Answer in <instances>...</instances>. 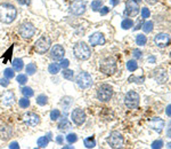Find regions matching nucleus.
<instances>
[{"mask_svg": "<svg viewBox=\"0 0 171 149\" xmlns=\"http://www.w3.org/2000/svg\"><path fill=\"white\" fill-rule=\"evenodd\" d=\"M17 16V9L11 4L0 5V22L11 23Z\"/></svg>", "mask_w": 171, "mask_h": 149, "instance_id": "obj_1", "label": "nucleus"}, {"mask_svg": "<svg viewBox=\"0 0 171 149\" xmlns=\"http://www.w3.org/2000/svg\"><path fill=\"white\" fill-rule=\"evenodd\" d=\"M73 52H74L75 57L81 61L88 60L91 55L90 47L88 46L86 43H83V41H80V43L75 44L73 47Z\"/></svg>", "mask_w": 171, "mask_h": 149, "instance_id": "obj_2", "label": "nucleus"}, {"mask_svg": "<svg viewBox=\"0 0 171 149\" xmlns=\"http://www.w3.org/2000/svg\"><path fill=\"white\" fill-rule=\"evenodd\" d=\"M99 69L105 74H113L116 71V60L112 56L105 57L99 63Z\"/></svg>", "mask_w": 171, "mask_h": 149, "instance_id": "obj_3", "label": "nucleus"}, {"mask_svg": "<svg viewBox=\"0 0 171 149\" xmlns=\"http://www.w3.org/2000/svg\"><path fill=\"white\" fill-rule=\"evenodd\" d=\"M50 45H52V40L49 38L48 36H42L40 37L34 44V50L38 52L39 54H45L47 50L50 48Z\"/></svg>", "mask_w": 171, "mask_h": 149, "instance_id": "obj_4", "label": "nucleus"}, {"mask_svg": "<svg viewBox=\"0 0 171 149\" xmlns=\"http://www.w3.org/2000/svg\"><path fill=\"white\" fill-rule=\"evenodd\" d=\"M113 95V87L111 85H107V84H104V85H101L97 89V98L98 100H101L103 102H106V101H110Z\"/></svg>", "mask_w": 171, "mask_h": 149, "instance_id": "obj_5", "label": "nucleus"}, {"mask_svg": "<svg viewBox=\"0 0 171 149\" xmlns=\"http://www.w3.org/2000/svg\"><path fill=\"white\" fill-rule=\"evenodd\" d=\"M139 94L133 91H130L124 96V104H126L129 109H136L139 106Z\"/></svg>", "mask_w": 171, "mask_h": 149, "instance_id": "obj_6", "label": "nucleus"}, {"mask_svg": "<svg viewBox=\"0 0 171 149\" xmlns=\"http://www.w3.org/2000/svg\"><path fill=\"white\" fill-rule=\"evenodd\" d=\"M75 83L78 84V86L80 87V89H89L92 84V78H91V76L88 72H80V74H78L77 77H75Z\"/></svg>", "mask_w": 171, "mask_h": 149, "instance_id": "obj_7", "label": "nucleus"}, {"mask_svg": "<svg viewBox=\"0 0 171 149\" xmlns=\"http://www.w3.org/2000/svg\"><path fill=\"white\" fill-rule=\"evenodd\" d=\"M107 142L112 148H122L123 147V137L121 135V133H119V132L113 131L110 133V135H108Z\"/></svg>", "mask_w": 171, "mask_h": 149, "instance_id": "obj_8", "label": "nucleus"}, {"mask_svg": "<svg viewBox=\"0 0 171 149\" xmlns=\"http://www.w3.org/2000/svg\"><path fill=\"white\" fill-rule=\"evenodd\" d=\"M20 35L22 36V38L24 39H30L33 36L35 35V28L33 26V24L29 23V22H25L20 26Z\"/></svg>", "mask_w": 171, "mask_h": 149, "instance_id": "obj_9", "label": "nucleus"}, {"mask_svg": "<svg viewBox=\"0 0 171 149\" xmlns=\"http://www.w3.org/2000/svg\"><path fill=\"white\" fill-rule=\"evenodd\" d=\"M86 113H84L83 110L81 109V108H77V109H74L72 111V114H71V119L75 125H82L86 122Z\"/></svg>", "mask_w": 171, "mask_h": 149, "instance_id": "obj_10", "label": "nucleus"}, {"mask_svg": "<svg viewBox=\"0 0 171 149\" xmlns=\"http://www.w3.org/2000/svg\"><path fill=\"white\" fill-rule=\"evenodd\" d=\"M70 12L75 16H80L86 12V2L83 0H74V2L71 5Z\"/></svg>", "mask_w": 171, "mask_h": 149, "instance_id": "obj_11", "label": "nucleus"}, {"mask_svg": "<svg viewBox=\"0 0 171 149\" xmlns=\"http://www.w3.org/2000/svg\"><path fill=\"white\" fill-rule=\"evenodd\" d=\"M154 41H155L157 47L164 48V47L169 46V44L171 43V39H170V36L167 35V33H159V35L154 38Z\"/></svg>", "mask_w": 171, "mask_h": 149, "instance_id": "obj_12", "label": "nucleus"}, {"mask_svg": "<svg viewBox=\"0 0 171 149\" xmlns=\"http://www.w3.org/2000/svg\"><path fill=\"white\" fill-rule=\"evenodd\" d=\"M139 13V6L136 1L128 0L126 4V14L128 16H137Z\"/></svg>", "mask_w": 171, "mask_h": 149, "instance_id": "obj_13", "label": "nucleus"}, {"mask_svg": "<svg viewBox=\"0 0 171 149\" xmlns=\"http://www.w3.org/2000/svg\"><path fill=\"white\" fill-rule=\"evenodd\" d=\"M64 54H65V50H64L63 46H61V45H54L50 50V57L54 61L62 60L64 57Z\"/></svg>", "mask_w": 171, "mask_h": 149, "instance_id": "obj_14", "label": "nucleus"}, {"mask_svg": "<svg viewBox=\"0 0 171 149\" xmlns=\"http://www.w3.org/2000/svg\"><path fill=\"white\" fill-rule=\"evenodd\" d=\"M23 121L29 126H37L40 123V117H39V115L34 114V113H28L24 115Z\"/></svg>", "mask_w": 171, "mask_h": 149, "instance_id": "obj_15", "label": "nucleus"}, {"mask_svg": "<svg viewBox=\"0 0 171 149\" xmlns=\"http://www.w3.org/2000/svg\"><path fill=\"white\" fill-rule=\"evenodd\" d=\"M89 43L91 46H98V45H104L105 44V37L101 32H96L94 35L89 37Z\"/></svg>", "mask_w": 171, "mask_h": 149, "instance_id": "obj_16", "label": "nucleus"}, {"mask_svg": "<svg viewBox=\"0 0 171 149\" xmlns=\"http://www.w3.org/2000/svg\"><path fill=\"white\" fill-rule=\"evenodd\" d=\"M150 126H151V128H152V130L156 131L157 133H161V132H162V130H163V127H164V122H163V119H162V118L155 117V118H153V119L151 121Z\"/></svg>", "mask_w": 171, "mask_h": 149, "instance_id": "obj_17", "label": "nucleus"}, {"mask_svg": "<svg viewBox=\"0 0 171 149\" xmlns=\"http://www.w3.org/2000/svg\"><path fill=\"white\" fill-rule=\"evenodd\" d=\"M154 78H155V80H156L157 83H160V84L165 83L168 78L165 70H163V69H157L156 71H154Z\"/></svg>", "mask_w": 171, "mask_h": 149, "instance_id": "obj_18", "label": "nucleus"}, {"mask_svg": "<svg viewBox=\"0 0 171 149\" xmlns=\"http://www.w3.org/2000/svg\"><path fill=\"white\" fill-rule=\"evenodd\" d=\"M15 101V95L13 92H6L2 96V102L5 106H11Z\"/></svg>", "mask_w": 171, "mask_h": 149, "instance_id": "obj_19", "label": "nucleus"}, {"mask_svg": "<svg viewBox=\"0 0 171 149\" xmlns=\"http://www.w3.org/2000/svg\"><path fill=\"white\" fill-rule=\"evenodd\" d=\"M11 126H2V127H0V138L4 139V140H7L8 138H11Z\"/></svg>", "mask_w": 171, "mask_h": 149, "instance_id": "obj_20", "label": "nucleus"}, {"mask_svg": "<svg viewBox=\"0 0 171 149\" xmlns=\"http://www.w3.org/2000/svg\"><path fill=\"white\" fill-rule=\"evenodd\" d=\"M70 127H71V123L69 122V119H67L66 117L62 118L60 121V123H58V130H60V131H67Z\"/></svg>", "mask_w": 171, "mask_h": 149, "instance_id": "obj_21", "label": "nucleus"}, {"mask_svg": "<svg viewBox=\"0 0 171 149\" xmlns=\"http://www.w3.org/2000/svg\"><path fill=\"white\" fill-rule=\"evenodd\" d=\"M73 103V99L71 96H64L63 99L61 100V106L63 107L65 110H69Z\"/></svg>", "mask_w": 171, "mask_h": 149, "instance_id": "obj_22", "label": "nucleus"}, {"mask_svg": "<svg viewBox=\"0 0 171 149\" xmlns=\"http://www.w3.org/2000/svg\"><path fill=\"white\" fill-rule=\"evenodd\" d=\"M11 64H13L14 71H21L22 69H23V67H24V63H23V60H22V59H15Z\"/></svg>", "mask_w": 171, "mask_h": 149, "instance_id": "obj_23", "label": "nucleus"}, {"mask_svg": "<svg viewBox=\"0 0 171 149\" xmlns=\"http://www.w3.org/2000/svg\"><path fill=\"white\" fill-rule=\"evenodd\" d=\"M61 70V65L58 63H50L49 64V67H48V71L50 72L52 74H58Z\"/></svg>", "mask_w": 171, "mask_h": 149, "instance_id": "obj_24", "label": "nucleus"}, {"mask_svg": "<svg viewBox=\"0 0 171 149\" xmlns=\"http://www.w3.org/2000/svg\"><path fill=\"white\" fill-rule=\"evenodd\" d=\"M49 141H50V139H49L47 135H45V137H40V138L38 139V147H40V148H45V147L48 146Z\"/></svg>", "mask_w": 171, "mask_h": 149, "instance_id": "obj_25", "label": "nucleus"}, {"mask_svg": "<svg viewBox=\"0 0 171 149\" xmlns=\"http://www.w3.org/2000/svg\"><path fill=\"white\" fill-rule=\"evenodd\" d=\"M22 94L25 96V98H31V96H33V94H34V92H33V89H31V87H29V86H25V87H22L21 89Z\"/></svg>", "mask_w": 171, "mask_h": 149, "instance_id": "obj_26", "label": "nucleus"}, {"mask_svg": "<svg viewBox=\"0 0 171 149\" xmlns=\"http://www.w3.org/2000/svg\"><path fill=\"white\" fill-rule=\"evenodd\" d=\"M37 103H38L39 106H46L47 103H48V98L45 95V94H40V95L37 96Z\"/></svg>", "mask_w": 171, "mask_h": 149, "instance_id": "obj_27", "label": "nucleus"}, {"mask_svg": "<svg viewBox=\"0 0 171 149\" xmlns=\"http://www.w3.org/2000/svg\"><path fill=\"white\" fill-rule=\"evenodd\" d=\"M84 146L87 148H94L96 146V141H95V138L94 137H89V138H86L84 139Z\"/></svg>", "mask_w": 171, "mask_h": 149, "instance_id": "obj_28", "label": "nucleus"}, {"mask_svg": "<svg viewBox=\"0 0 171 149\" xmlns=\"http://www.w3.org/2000/svg\"><path fill=\"white\" fill-rule=\"evenodd\" d=\"M121 26H122V29H124V30L131 29L133 26V20H130V18H126V20H123V21H122V23H121Z\"/></svg>", "mask_w": 171, "mask_h": 149, "instance_id": "obj_29", "label": "nucleus"}, {"mask_svg": "<svg viewBox=\"0 0 171 149\" xmlns=\"http://www.w3.org/2000/svg\"><path fill=\"white\" fill-rule=\"evenodd\" d=\"M18 106L21 107V108H23V109H26V108H29L30 107V100H29V98H22V99H20V101H18Z\"/></svg>", "mask_w": 171, "mask_h": 149, "instance_id": "obj_30", "label": "nucleus"}, {"mask_svg": "<svg viewBox=\"0 0 171 149\" xmlns=\"http://www.w3.org/2000/svg\"><path fill=\"white\" fill-rule=\"evenodd\" d=\"M101 7H103V1H101V0H94V1L91 2V8H92L94 12L99 11Z\"/></svg>", "mask_w": 171, "mask_h": 149, "instance_id": "obj_31", "label": "nucleus"}, {"mask_svg": "<svg viewBox=\"0 0 171 149\" xmlns=\"http://www.w3.org/2000/svg\"><path fill=\"white\" fill-rule=\"evenodd\" d=\"M143 30L145 33H150L153 30V22L152 21H147L145 23H143Z\"/></svg>", "mask_w": 171, "mask_h": 149, "instance_id": "obj_32", "label": "nucleus"}, {"mask_svg": "<svg viewBox=\"0 0 171 149\" xmlns=\"http://www.w3.org/2000/svg\"><path fill=\"white\" fill-rule=\"evenodd\" d=\"M146 41H147L146 36L138 35L136 37V43H137V45H139V46H144V45H146Z\"/></svg>", "mask_w": 171, "mask_h": 149, "instance_id": "obj_33", "label": "nucleus"}, {"mask_svg": "<svg viewBox=\"0 0 171 149\" xmlns=\"http://www.w3.org/2000/svg\"><path fill=\"white\" fill-rule=\"evenodd\" d=\"M137 68H138V64H137V62L136 61H133V60H130V61H128L127 62V69L129 71H135V70H137Z\"/></svg>", "mask_w": 171, "mask_h": 149, "instance_id": "obj_34", "label": "nucleus"}, {"mask_svg": "<svg viewBox=\"0 0 171 149\" xmlns=\"http://www.w3.org/2000/svg\"><path fill=\"white\" fill-rule=\"evenodd\" d=\"M63 78L67 79V80H72L73 79V76H74V72L73 70H69V69H64L63 71Z\"/></svg>", "mask_w": 171, "mask_h": 149, "instance_id": "obj_35", "label": "nucleus"}, {"mask_svg": "<svg viewBox=\"0 0 171 149\" xmlns=\"http://www.w3.org/2000/svg\"><path fill=\"white\" fill-rule=\"evenodd\" d=\"M25 71L28 74H34L35 71H37V67H35L34 63H29L25 68Z\"/></svg>", "mask_w": 171, "mask_h": 149, "instance_id": "obj_36", "label": "nucleus"}, {"mask_svg": "<svg viewBox=\"0 0 171 149\" xmlns=\"http://www.w3.org/2000/svg\"><path fill=\"white\" fill-rule=\"evenodd\" d=\"M60 117H61V111L58 109H54L50 111V119H52V121L55 122Z\"/></svg>", "mask_w": 171, "mask_h": 149, "instance_id": "obj_37", "label": "nucleus"}, {"mask_svg": "<svg viewBox=\"0 0 171 149\" xmlns=\"http://www.w3.org/2000/svg\"><path fill=\"white\" fill-rule=\"evenodd\" d=\"M13 48H14V47L11 46V48H9V50H8L7 52L4 54V55H2V60H4L5 63H7L8 60H9V59L11 57V55H13Z\"/></svg>", "mask_w": 171, "mask_h": 149, "instance_id": "obj_38", "label": "nucleus"}, {"mask_svg": "<svg viewBox=\"0 0 171 149\" xmlns=\"http://www.w3.org/2000/svg\"><path fill=\"white\" fill-rule=\"evenodd\" d=\"M4 74H5V77H6L7 79L14 78V76H15L14 69H9V68H7V69H5Z\"/></svg>", "mask_w": 171, "mask_h": 149, "instance_id": "obj_39", "label": "nucleus"}, {"mask_svg": "<svg viewBox=\"0 0 171 149\" xmlns=\"http://www.w3.org/2000/svg\"><path fill=\"white\" fill-rule=\"evenodd\" d=\"M16 80H17L18 84H21V85H24L26 84L28 82V77H26V74H18L17 77H16Z\"/></svg>", "mask_w": 171, "mask_h": 149, "instance_id": "obj_40", "label": "nucleus"}, {"mask_svg": "<svg viewBox=\"0 0 171 149\" xmlns=\"http://www.w3.org/2000/svg\"><path fill=\"white\" fill-rule=\"evenodd\" d=\"M78 140V135L75 133H70V134L66 135V141L69 143H74V142H77Z\"/></svg>", "mask_w": 171, "mask_h": 149, "instance_id": "obj_41", "label": "nucleus"}, {"mask_svg": "<svg viewBox=\"0 0 171 149\" xmlns=\"http://www.w3.org/2000/svg\"><path fill=\"white\" fill-rule=\"evenodd\" d=\"M150 16H151L150 9H148V8H146V7L142 8V17H143V18H148Z\"/></svg>", "mask_w": 171, "mask_h": 149, "instance_id": "obj_42", "label": "nucleus"}, {"mask_svg": "<svg viewBox=\"0 0 171 149\" xmlns=\"http://www.w3.org/2000/svg\"><path fill=\"white\" fill-rule=\"evenodd\" d=\"M163 147V141L162 140H156V141H154L153 143H152V148H156V149H159V148H162Z\"/></svg>", "mask_w": 171, "mask_h": 149, "instance_id": "obj_43", "label": "nucleus"}, {"mask_svg": "<svg viewBox=\"0 0 171 149\" xmlns=\"http://www.w3.org/2000/svg\"><path fill=\"white\" fill-rule=\"evenodd\" d=\"M60 65H61V68H63V69H67L69 65H70V61L66 60V59H64V60L62 59V60H61Z\"/></svg>", "mask_w": 171, "mask_h": 149, "instance_id": "obj_44", "label": "nucleus"}, {"mask_svg": "<svg viewBox=\"0 0 171 149\" xmlns=\"http://www.w3.org/2000/svg\"><path fill=\"white\" fill-rule=\"evenodd\" d=\"M129 83H133V80H136L135 83H143L144 82V78L143 77H140V78H137V77H135V76H131V77H129Z\"/></svg>", "mask_w": 171, "mask_h": 149, "instance_id": "obj_45", "label": "nucleus"}, {"mask_svg": "<svg viewBox=\"0 0 171 149\" xmlns=\"http://www.w3.org/2000/svg\"><path fill=\"white\" fill-rule=\"evenodd\" d=\"M108 12H110V8L106 7V6H103V7H101V9H99V13H101V15H103V16L107 14Z\"/></svg>", "mask_w": 171, "mask_h": 149, "instance_id": "obj_46", "label": "nucleus"}, {"mask_svg": "<svg viewBox=\"0 0 171 149\" xmlns=\"http://www.w3.org/2000/svg\"><path fill=\"white\" fill-rule=\"evenodd\" d=\"M133 57H136V59H140L142 57V52H140L139 50H133Z\"/></svg>", "mask_w": 171, "mask_h": 149, "instance_id": "obj_47", "label": "nucleus"}, {"mask_svg": "<svg viewBox=\"0 0 171 149\" xmlns=\"http://www.w3.org/2000/svg\"><path fill=\"white\" fill-rule=\"evenodd\" d=\"M9 79H7L6 77H5L4 79H0V85L4 86V87H6V86H8V84H9V82H8Z\"/></svg>", "mask_w": 171, "mask_h": 149, "instance_id": "obj_48", "label": "nucleus"}, {"mask_svg": "<svg viewBox=\"0 0 171 149\" xmlns=\"http://www.w3.org/2000/svg\"><path fill=\"white\" fill-rule=\"evenodd\" d=\"M63 140H64V137H62V135H57V137H56V142L60 143V145L63 143Z\"/></svg>", "mask_w": 171, "mask_h": 149, "instance_id": "obj_49", "label": "nucleus"}, {"mask_svg": "<svg viewBox=\"0 0 171 149\" xmlns=\"http://www.w3.org/2000/svg\"><path fill=\"white\" fill-rule=\"evenodd\" d=\"M17 2L20 5H30L31 0H17Z\"/></svg>", "mask_w": 171, "mask_h": 149, "instance_id": "obj_50", "label": "nucleus"}, {"mask_svg": "<svg viewBox=\"0 0 171 149\" xmlns=\"http://www.w3.org/2000/svg\"><path fill=\"white\" fill-rule=\"evenodd\" d=\"M167 137L168 138L171 139V122L169 123V125H168V128H167Z\"/></svg>", "mask_w": 171, "mask_h": 149, "instance_id": "obj_51", "label": "nucleus"}, {"mask_svg": "<svg viewBox=\"0 0 171 149\" xmlns=\"http://www.w3.org/2000/svg\"><path fill=\"white\" fill-rule=\"evenodd\" d=\"M9 148L11 149H17V148H20V146H18L17 142H11V145H9Z\"/></svg>", "mask_w": 171, "mask_h": 149, "instance_id": "obj_52", "label": "nucleus"}, {"mask_svg": "<svg viewBox=\"0 0 171 149\" xmlns=\"http://www.w3.org/2000/svg\"><path fill=\"white\" fill-rule=\"evenodd\" d=\"M165 113H167V115L169 116V117H171V104H169V106L167 107V109H165Z\"/></svg>", "mask_w": 171, "mask_h": 149, "instance_id": "obj_53", "label": "nucleus"}, {"mask_svg": "<svg viewBox=\"0 0 171 149\" xmlns=\"http://www.w3.org/2000/svg\"><path fill=\"white\" fill-rule=\"evenodd\" d=\"M110 1H111L112 6H116L120 2V0H110Z\"/></svg>", "mask_w": 171, "mask_h": 149, "instance_id": "obj_54", "label": "nucleus"}, {"mask_svg": "<svg viewBox=\"0 0 171 149\" xmlns=\"http://www.w3.org/2000/svg\"><path fill=\"white\" fill-rule=\"evenodd\" d=\"M147 2H148V4H151V5H154V4H156L157 1H159V0H146Z\"/></svg>", "mask_w": 171, "mask_h": 149, "instance_id": "obj_55", "label": "nucleus"}, {"mask_svg": "<svg viewBox=\"0 0 171 149\" xmlns=\"http://www.w3.org/2000/svg\"><path fill=\"white\" fill-rule=\"evenodd\" d=\"M64 148H73L72 146H64Z\"/></svg>", "mask_w": 171, "mask_h": 149, "instance_id": "obj_56", "label": "nucleus"}, {"mask_svg": "<svg viewBox=\"0 0 171 149\" xmlns=\"http://www.w3.org/2000/svg\"><path fill=\"white\" fill-rule=\"evenodd\" d=\"M168 148H171V142L170 143H168Z\"/></svg>", "mask_w": 171, "mask_h": 149, "instance_id": "obj_57", "label": "nucleus"}, {"mask_svg": "<svg viewBox=\"0 0 171 149\" xmlns=\"http://www.w3.org/2000/svg\"><path fill=\"white\" fill-rule=\"evenodd\" d=\"M133 1H136L137 4H138V2H140V1H142V0H133Z\"/></svg>", "mask_w": 171, "mask_h": 149, "instance_id": "obj_58", "label": "nucleus"}]
</instances>
